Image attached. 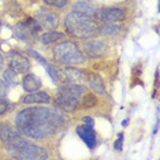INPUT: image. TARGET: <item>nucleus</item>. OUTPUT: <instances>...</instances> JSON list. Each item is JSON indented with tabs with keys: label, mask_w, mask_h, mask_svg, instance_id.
I'll return each instance as SVG.
<instances>
[{
	"label": "nucleus",
	"mask_w": 160,
	"mask_h": 160,
	"mask_svg": "<svg viewBox=\"0 0 160 160\" xmlns=\"http://www.w3.org/2000/svg\"><path fill=\"white\" fill-rule=\"evenodd\" d=\"M83 108H93L97 105V97L93 93H83L82 94V101H81Z\"/></svg>",
	"instance_id": "nucleus-21"
},
{
	"label": "nucleus",
	"mask_w": 160,
	"mask_h": 160,
	"mask_svg": "<svg viewBox=\"0 0 160 160\" xmlns=\"http://www.w3.org/2000/svg\"><path fill=\"white\" fill-rule=\"evenodd\" d=\"M0 141L7 153L15 159H48L45 148L23 138L18 130L10 126H3L0 129Z\"/></svg>",
	"instance_id": "nucleus-2"
},
{
	"label": "nucleus",
	"mask_w": 160,
	"mask_h": 160,
	"mask_svg": "<svg viewBox=\"0 0 160 160\" xmlns=\"http://www.w3.org/2000/svg\"><path fill=\"white\" fill-rule=\"evenodd\" d=\"M64 37H66L64 33H60V32H56V30H48L40 37V41H41L42 45H52V44H56L58 41L64 40Z\"/></svg>",
	"instance_id": "nucleus-16"
},
{
	"label": "nucleus",
	"mask_w": 160,
	"mask_h": 160,
	"mask_svg": "<svg viewBox=\"0 0 160 160\" xmlns=\"http://www.w3.org/2000/svg\"><path fill=\"white\" fill-rule=\"evenodd\" d=\"M126 125H127V119H126V121H123V122H122V126H126Z\"/></svg>",
	"instance_id": "nucleus-30"
},
{
	"label": "nucleus",
	"mask_w": 160,
	"mask_h": 160,
	"mask_svg": "<svg viewBox=\"0 0 160 160\" xmlns=\"http://www.w3.org/2000/svg\"><path fill=\"white\" fill-rule=\"evenodd\" d=\"M8 68H11L19 75L26 74L30 71V60L19 51H11L8 53Z\"/></svg>",
	"instance_id": "nucleus-9"
},
{
	"label": "nucleus",
	"mask_w": 160,
	"mask_h": 160,
	"mask_svg": "<svg viewBox=\"0 0 160 160\" xmlns=\"http://www.w3.org/2000/svg\"><path fill=\"white\" fill-rule=\"evenodd\" d=\"M45 70L47 72H48V75L51 78H52V81L55 82V83H59L62 81V78H63V74H62V70H59L55 64H52V63H47L45 64Z\"/></svg>",
	"instance_id": "nucleus-19"
},
{
	"label": "nucleus",
	"mask_w": 160,
	"mask_h": 160,
	"mask_svg": "<svg viewBox=\"0 0 160 160\" xmlns=\"http://www.w3.org/2000/svg\"><path fill=\"white\" fill-rule=\"evenodd\" d=\"M40 30H41V26L36 21V18H26L25 21L18 22L14 26L15 37L23 42H33L37 38V34Z\"/></svg>",
	"instance_id": "nucleus-6"
},
{
	"label": "nucleus",
	"mask_w": 160,
	"mask_h": 160,
	"mask_svg": "<svg viewBox=\"0 0 160 160\" xmlns=\"http://www.w3.org/2000/svg\"><path fill=\"white\" fill-rule=\"evenodd\" d=\"M86 92L85 83L66 82L58 89L55 105L63 112H74L79 105V99Z\"/></svg>",
	"instance_id": "nucleus-4"
},
{
	"label": "nucleus",
	"mask_w": 160,
	"mask_h": 160,
	"mask_svg": "<svg viewBox=\"0 0 160 160\" xmlns=\"http://www.w3.org/2000/svg\"><path fill=\"white\" fill-rule=\"evenodd\" d=\"M82 2H90V0H82Z\"/></svg>",
	"instance_id": "nucleus-32"
},
{
	"label": "nucleus",
	"mask_w": 160,
	"mask_h": 160,
	"mask_svg": "<svg viewBox=\"0 0 160 160\" xmlns=\"http://www.w3.org/2000/svg\"><path fill=\"white\" fill-rule=\"evenodd\" d=\"M122 29L115 23H104L103 28H99V32L105 37H115L121 33Z\"/></svg>",
	"instance_id": "nucleus-18"
},
{
	"label": "nucleus",
	"mask_w": 160,
	"mask_h": 160,
	"mask_svg": "<svg viewBox=\"0 0 160 160\" xmlns=\"http://www.w3.org/2000/svg\"><path fill=\"white\" fill-rule=\"evenodd\" d=\"M7 90H8L7 83L3 81V79H0V97H6L7 96Z\"/></svg>",
	"instance_id": "nucleus-26"
},
{
	"label": "nucleus",
	"mask_w": 160,
	"mask_h": 160,
	"mask_svg": "<svg viewBox=\"0 0 160 160\" xmlns=\"http://www.w3.org/2000/svg\"><path fill=\"white\" fill-rule=\"evenodd\" d=\"M66 82L70 83H85L86 81V74L85 71L79 70V68L74 67V66H66L62 71Z\"/></svg>",
	"instance_id": "nucleus-12"
},
{
	"label": "nucleus",
	"mask_w": 160,
	"mask_h": 160,
	"mask_svg": "<svg viewBox=\"0 0 160 160\" xmlns=\"http://www.w3.org/2000/svg\"><path fill=\"white\" fill-rule=\"evenodd\" d=\"M158 85H159V71L156 70V72H155V86L158 88Z\"/></svg>",
	"instance_id": "nucleus-28"
},
{
	"label": "nucleus",
	"mask_w": 160,
	"mask_h": 160,
	"mask_svg": "<svg viewBox=\"0 0 160 160\" xmlns=\"http://www.w3.org/2000/svg\"><path fill=\"white\" fill-rule=\"evenodd\" d=\"M28 53H29V55H30V56H33L34 59H37V60L40 62V63L42 64V66H45V64L48 63V62H47V59H45V58H42V56L40 55L38 52H36L34 49H28Z\"/></svg>",
	"instance_id": "nucleus-24"
},
{
	"label": "nucleus",
	"mask_w": 160,
	"mask_h": 160,
	"mask_svg": "<svg viewBox=\"0 0 160 160\" xmlns=\"http://www.w3.org/2000/svg\"><path fill=\"white\" fill-rule=\"evenodd\" d=\"M82 51L85 52V56L89 59H100L104 58L110 51V47L105 41L99 38H93L83 41L82 44Z\"/></svg>",
	"instance_id": "nucleus-8"
},
{
	"label": "nucleus",
	"mask_w": 160,
	"mask_h": 160,
	"mask_svg": "<svg viewBox=\"0 0 160 160\" xmlns=\"http://www.w3.org/2000/svg\"><path fill=\"white\" fill-rule=\"evenodd\" d=\"M77 134L79 136V138L85 142V145L88 147L90 151L96 148L97 145V137H96V132H94L92 125H81L77 127Z\"/></svg>",
	"instance_id": "nucleus-11"
},
{
	"label": "nucleus",
	"mask_w": 160,
	"mask_h": 160,
	"mask_svg": "<svg viewBox=\"0 0 160 160\" xmlns=\"http://www.w3.org/2000/svg\"><path fill=\"white\" fill-rule=\"evenodd\" d=\"M36 21L40 23L41 28H45L48 30H55L58 25H59V15L56 12H53L52 10L42 7L36 12Z\"/></svg>",
	"instance_id": "nucleus-10"
},
{
	"label": "nucleus",
	"mask_w": 160,
	"mask_h": 160,
	"mask_svg": "<svg viewBox=\"0 0 160 160\" xmlns=\"http://www.w3.org/2000/svg\"><path fill=\"white\" fill-rule=\"evenodd\" d=\"M11 103L6 97H0V115H6L7 112L11 110Z\"/></svg>",
	"instance_id": "nucleus-22"
},
{
	"label": "nucleus",
	"mask_w": 160,
	"mask_h": 160,
	"mask_svg": "<svg viewBox=\"0 0 160 160\" xmlns=\"http://www.w3.org/2000/svg\"><path fill=\"white\" fill-rule=\"evenodd\" d=\"M3 66H4V58H3V55L0 53V71H2Z\"/></svg>",
	"instance_id": "nucleus-29"
},
{
	"label": "nucleus",
	"mask_w": 160,
	"mask_h": 160,
	"mask_svg": "<svg viewBox=\"0 0 160 160\" xmlns=\"http://www.w3.org/2000/svg\"><path fill=\"white\" fill-rule=\"evenodd\" d=\"M82 122L83 123H85V125H92L93 126V119L92 118H90V116H83V118H82Z\"/></svg>",
	"instance_id": "nucleus-27"
},
{
	"label": "nucleus",
	"mask_w": 160,
	"mask_h": 160,
	"mask_svg": "<svg viewBox=\"0 0 160 160\" xmlns=\"http://www.w3.org/2000/svg\"><path fill=\"white\" fill-rule=\"evenodd\" d=\"M42 85V81L40 79L36 74H29V72H26V75L23 77L22 79V88L25 92H36V90H40V88H41Z\"/></svg>",
	"instance_id": "nucleus-15"
},
{
	"label": "nucleus",
	"mask_w": 160,
	"mask_h": 160,
	"mask_svg": "<svg viewBox=\"0 0 160 160\" xmlns=\"http://www.w3.org/2000/svg\"><path fill=\"white\" fill-rule=\"evenodd\" d=\"M66 121L58 107H29L15 115V129L26 137L41 140L59 132Z\"/></svg>",
	"instance_id": "nucleus-1"
},
{
	"label": "nucleus",
	"mask_w": 160,
	"mask_h": 160,
	"mask_svg": "<svg viewBox=\"0 0 160 160\" xmlns=\"http://www.w3.org/2000/svg\"><path fill=\"white\" fill-rule=\"evenodd\" d=\"M72 11H77V12H81V14H86V15H94L96 12V8L93 6H90L88 2H78V3H74L72 4Z\"/></svg>",
	"instance_id": "nucleus-17"
},
{
	"label": "nucleus",
	"mask_w": 160,
	"mask_h": 160,
	"mask_svg": "<svg viewBox=\"0 0 160 160\" xmlns=\"http://www.w3.org/2000/svg\"><path fill=\"white\" fill-rule=\"evenodd\" d=\"M64 29L71 37L85 40L93 37L99 32V23L92 15L72 11L64 18Z\"/></svg>",
	"instance_id": "nucleus-3"
},
{
	"label": "nucleus",
	"mask_w": 160,
	"mask_h": 160,
	"mask_svg": "<svg viewBox=\"0 0 160 160\" xmlns=\"http://www.w3.org/2000/svg\"><path fill=\"white\" fill-rule=\"evenodd\" d=\"M86 81H88L89 88L92 89L96 94H100V96L105 94L104 81H103V78H101L99 74H96V72H90L89 75H86Z\"/></svg>",
	"instance_id": "nucleus-14"
},
{
	"label": "nucleus",
	"mask_w": 160,
	"mask_h": 160,
	"mask_svg": "<svg viewBox=\"0 0 160 160\" xmlns=\"http://www.w3.org/2000/svg\"><path fill=\"white\" fill-rule=\"evenodd\" d=\"M52 56L56 63L63 66H79L85 63V55L74 41H62L53 47Z\"/></svg>",
	"instance_id": "nucleus-5"
},
{
	"label": "nucleus",
	"mask_w": 160,
	"mask_h": 160,
	"mask_svg": "<svg viewBox=\"0 0 160 160\" xmlns=\"http://www.w3.org/2000/svg\"><path fill=\"white\" fill-rule=\"evenodd\" d=\"M45 4L51 7H56V8H63L64 6H67L68 0H42Z\"/></svg>",
	"instance_id": "nucleus-23"
},
{
	"label": "nucleus",
	"mask_w": 160,
	"mask_h": 160,
	"mask_svg": "<svg viewBox=\"0 0 160 160\" xmlns=\"http://www.w3.org/2000/svg\"><path fill=\"white\" fill-rule=\"evenodd\" d=\"M3 78H4V82L7 83V86H15L19 82V74H17L15 71H12L11 68H7L3 72Z\"/></svg>",
	"instance_id": "nucleus-20"
},
{
	"label": "nucleus",
	"mask_w": 160,
	"mask_h": 160,
	"mask_svg": "<svg viewBox=\"0 0 160 160\" xmlns=\"http://www.w3.org/2000/svg\"><path fill=\"white\" fill-rule=\"evenodd\" d=\"M0 29H2V21H0Z\"/></svg>",
	"instance_id": "nucleus-31"
},
{
	"label": "nucleus",
	"mask_w": 160,
	"mask_h": 160,
	"mask_svg": "<svg viewBox=\"0 0 160 160\" xmlns=\"http://www.w3.org/2000/svg\"><path fill=\"white\" fill-rule=\"evenodd\" d=\"M94 17L103 23H121L126 19V11L119 7H103L96 10Z\"/></svg>",
	"instance_id": "nucleus-7"
},
{
	"label": "nucleus",
	"mask_w": 160,
	"mask_h": 160,
	"mask_svg": "<svg viewBox=\"0 0 160 160\" xmlns=\"http://www.w3.org/2000/svg\"><path fill=\"white\" fill-rule=\"evenodd\" d=\"M114 148H115V151L122 152V149H123V133L118 134V137H116V140H115V144H114Z\"/></svg>",
	"instance_id": "nucleus-25"
},
{
	"label": "nucleus",
	"mask_w": 160,
	"mask_h": 160,
	"mask_svg": "<svg viewBox=\"0 0 160 160\" xmlns=\"http://www.w3.org/2000/svg\"><path fill=\"white\" fill-rule=\"evenodd\" d=\"M51 101V96L47 92L36 90V92H29L22 97L23 104H48Z\"/></svg>",
	"instance_id": "nucleus-13"
}]
</instances>
